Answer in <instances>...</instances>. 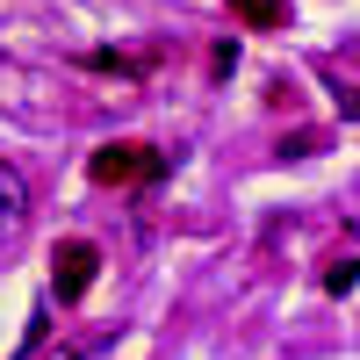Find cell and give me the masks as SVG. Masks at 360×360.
Here are the masks:
<instances>
[{
  "instance_id": "6",
  "label": "cell",
  "mask_w": 360,
  "mask_h": 360,
  "mask_svg": "<svg viewBox=\"0 0 360 360\" xmlns=\"http://www.w3.org/2000/svg\"><path fill=\"white\" fill-rule=\"evenodd\" d=\"M310 152H324V130H295V137H281V159H310Z\"/></svg>"
},
{
  "instance_id": "3",
  "label": "cell",
  "mask_w": 360,
  "mask_h": 360,
  "mask_svg": "<svg viewBox=\"0 0 360 360\" xmlns=\"http://www.w3.org/2000/svg\"><path fill=\"white\" fill-rule=\"evenodd\" d=\"M231 15L245 29H288V0H231Z\"/></svg>"
},
{
  "instance_id": "1",
  "label": "cell",
  "mask_w": 360,
  "mask_h": 360,
  "mask_svg": "<svg viewBox=\"0 0 360 360\" xmlns=\"http://www.w3.org/2000/svg\"><path fill=\"white\" fill-rule=\"evenodd\" d=\"M159 173H166V159L152 144H137V137L101 144V152L86 159V180H94V188H137V180H159Z\"/></svg>"
},
{
  "instance_id": "2",
  "label": "cell",
  "mask_w": 360,
  "mask_h": 360,
  "mask_svg": "<svg viewBox=\"0 0 360 360\" xmlns=\"http://www.w3.org/2000/svg\"><path fill=\"white\" fill-rule=\"evenodd\" d=\"M101 274V245L94 238H58L51 245V288H58V303H79L86 288H94Z\"/></svg>"
},
{
  "instance_id": "5",
  "label": "cell",
  "mask_w": 360,
  "mask_h": 360,
  "mask_svg": "<svg viewBox=\"0 0 360 360\" xmlns=\"http://www.w3.org/2000/svg\"><path fill=\"white\" fill-rule=\"evenodd\" d=\"M317 281H324V295H353V288H360V259H353V252H346V259H324Z\"/></svg>"
},
{
  "instance_id": "4",
  "label": "cell",
  "mask_w": 360,
  "mask_h": 360,
  "mask_svg": "<svg viewBox=\"0 0 360 360\" xmlns=\"http://www.w3.org/2000/svg\"><path fill=\"white\" fill-rule=\"evenodd\" d=\"M0 217H8V224H22V217H29V180H22L8 159H0Z\"/></svg>"
}]
</instances>
